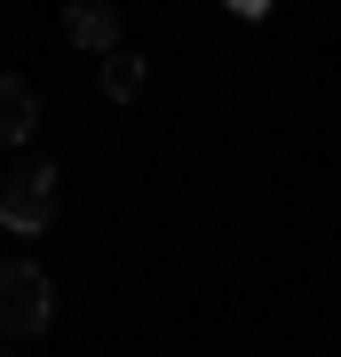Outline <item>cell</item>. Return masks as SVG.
Instances as JSON below:
<instances>
[{
	"label": "cell",
	"instance_id": "2",
	"mask_svg": "<svg viewBox=\"0 0 341 357\" xmlns=\"http://www.w3.org/2000/svg\"><path fill=\"white\" fill-rule=\"evenodd\" d=\"M56 183H63L56 167H48V159H32L24 175H16L8 191H0V230H16V238L48 230V222H56Z\"/></svg>",
	"mask_w": 341,
	"mask_h": 357
},
{
	"label": "cell",
	"instance_id": "5",
	"mask_svg": "<svg viewBox=\"0 0 341 357\" xmlns=\"http://www.w3.org/2000/svg\"><path fill=\"white\" fill-rule=\"evenodd\" d=\"M103 96H112V103H135L143 96V56H127V48L103 56Z\"/></svg>",
	"mask_w": 341,
	"mask_h": 357
},
{
	"label": "cell",
	"instance_id": "1",
	"mask_svg": "<svg viewBox=\"0 0 341 357\" xmlns=\"http://www.w3.org/2000/svg\"><path fill=\"white\" fill-rule=\"evenodd\" d=\"M56 326V286L40 262H0V333L32 342V333Z\"/></svg>",
	"mask_w": 341,
	"mask_h": 357
},
{
	"label": "cell",
	"instance_id": "6",
	"mask_svg": "<svg viewBox=\"0 0 341 357\" xmlns=\"http://www.w3.org/2000/svg\"><path fill=\"white\" fill-rule=\"evenodd\" d=\"M222 8H230V16H246V24H254V16H270V0H222Z\"/></svg>",
	"mask_w": 341,
	"mask_h": 357
},
{
	"label": "cell",
	"instance_id": "4",
	"mask_svg": "<svg viewBox=\"0 0 341 357\" xmlns=\"http://www.w3.org/2000/svg\"><path fill=\"white\" fill-rule=\"evenodd\" d=\"M32 135H40V96H32L16 72H0V143H8V151H24Z\"/></svg>",
	"mask_w": 341,
	"mask_h": 357
},
{
	"label": "cell",
	"instance_id": "3",
	"mask_svg": "<svg viewBox=\"0 0 341 357\" xmlns=\"http://www.w3.org/2000/svg\"><path fill=\"white\" fill-rule=\"evenodd\" d=\"M63 40L88 48V56H112L119 48V8L112 0H72V8H63Z\"/></svg>",
	"mask_w": 341,
	"mask_h": 357
}]
</instances>
